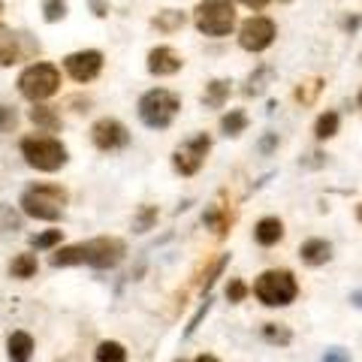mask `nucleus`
<instances>
[{"label":"nucleus","mask_w":362,"mask_h":362,"mask_svg":"<svg viewBox=\"0 0 362 362\" xmlns=\"http://www.w3.org/2000/svg\"><path fill=\"white\" fill-rule=\"evenodd\" d=\"M66 202H70V194L61 185H30L25 187L18 206L33 221H61Z\"/></svg>","instance_id":"obj_1"},{"label":"nucleus","mask_w":362,"mask_h":362,"mask_svg":"<svg viewBox=\"0 0 362 362\" xmlns=\"http://www.w3.org/2000/svg\"><path fill=\"white\" fill-rule=\"evenodd\" d=\"M18 148H21L25 163L40 169V173H58V169H64L66 160H70L66 145L58 142L54 136H25Z\"/></svg>","instance_id":"obj_2"},{"label":"nucleus","mask_w":362,"mask_h":362,"mask_svg":"<svg viewBox=\"0 0 362 362\" xmlns=\"http://www.w3.org/2000/svg\"><path fill=\"white\" fill-rule=\"evenodd\" d=\"M254 296L266 305V308H284V305L296 302L299 284L287 269H269L254 281Z\"/></svg>","instance_id":"obj_3"},{"label":"nucleus","mask_w":362,"mask_h":362,"mask_svg":"<svg viewBox=\"0 0 362 362\" xmlns=\"http://www.w3.org/2000/svg\"><path fill=\"white\" fill-rule=\"evenodd\" d=\"M178 109H181V97L166 88L145 90L139 97V118L145 127H151V130H166L169 124L175 121Z\"/></svg>","instance_id":"obj_4"},{"label":"nucleus","mask_w":362,"mask_h":362,"mask_svg":"<svg viewBox=\"0 0 362 362\" xmlns=\"http://www.w3.org/2000/svg\"><path fill=\"white\" fill-rule=\"evenodd\" d=\"M61 88V70L54 64H30L28 70H21L18 76V94L30 100V103H40V100H49L52 94H58Z\"/></svg>","instance_id":"obj_5"},{"label":"nucleus","mask_w":362,"mask_h":362,"mask_svg":"<svg viewBox=\"0 0 362 362\" xmlns=\"http://www.w3.org/2000/svg\"><path fill=\"white\" fill-rule=\"evenodd\" d=\"M194 21L206 37H226L235 28V6L230 0H202L194 13Z\"/></svg>","instance_id":"obj_6"},{"label":"nucleus","mask_w":362,"mask_h":362,"mask_svg":"<svg viewBox=\"0 0 362 362\" xmlns=\"http://www.w3.org/2000/svg\"><path fill=\"white\" fill-rule=\"evenodd\" d=\"M209 151H211V136H206V133L190 136V139H185L173 151V169L178 175H185V178L197 175L202 169V163H206Z\"/></svg>","instance_id":"obj_7"},{"label":"nucleus","mask_w":362,"mask_h":362,"mask_svg":"<svg viewBox=\"0 0 362 362\" xmlns=\"http://www.w3.org/2000/svg\"><path fill=\"white\" fill-rule=\"evenodd\" d=\"M82 251H85V266L90 269H115L124 254H127V245L121 239H109V235H100V239H90V242H82Z\"/></svg>","instance_id":"obj_8"},{"label":"nucleus","mask_w":362,"mask_h":362,"mask_svg":"<svg viewBox=\"0 0 362 362\" xmlns=\"http://www.w3.org/2000/svg\"><path fill=\"white\" fill-rule=\"evenodd\" d=\"M275 37H278L275 21L266 16H251L239 30V45L245 52H266L275 42Z\"/></svg>","instance_id":"obj_9"},{"label":"nucleus","mask_w":362,"mask_h":362,"mask_svg":"<svg viewBox=\"0 0 362 362\" xmlns=\"http://www.w3.org/2000/svg\"><path fill=\"white\" fill-rule=\"evenodd\" d=\"M90 142L97 145L100 151H121L130 145V130L124 127L118 118H100L90 127Z\"/></svg>","instance_id":"obj_10"},{"label":"nucleus","mask_w":362,"mask_h":362,"mask_svg":"<svg viewBox=\"0 0 362 362\" xmlns=\"http://www.w3.org/2000/svg\"><path fill=\"white\" fill-rule=\"evenodd\" d=\"M64 70L70 73V78L76 82H94L103 70V54L97 49H85V52H73L64 58Z\"/></svg>","instance_id":"obj_11"},{"label":"nucleus","mask_w":362,"mask_h":362,"mask_svg":"<svg viewBox=\"0 0 362 362\" xmlns=\"http://www.w3.org/2000/svg\"><path fill=\"white\" fill-rule=\"evenodd\" d=\"M181 66H185V58H181L173 45H157V49L148 52V73L151 76H175Z\"/></svg>","instance_id":"obj_12"},{"label":"nucleus","mask_w":362,"mask_h":362,"mask_svg":"<svg viewBox=\"0 0 362 362\" xmlns=\"http://www.w3.org/2000/svg\"><path fill=\"white\" fill-rule=\"evenodd\" d=\"M299 259L305 266H326L332 259V242L326 239H305L299 245Z\"/></svg>","instance_id":"obj_13"},{"label":"nucleus","mask_w":362,"mask_h":362,"mask_svg":"<svg viewBox=\"0 0 362 362\" xmlns=\"http://www.w3.org/2000/svg\"><path fill=\"white\" fill-rule=\"evenodd\" d=\"M281 239H284V223H281V218H263V221H257V226H254V242L257 245L272 247V245H278Z\"/></svg>","instance_id":"obj_14"},{"label":"nucleus","mask_w":362,"mask_h":362,"mask_svg":"<svg viewBox=\"0 0 362 362\" xmlns=\"http://www.w3.org/2000/svg\"><path fill=\"white\" fill-rule=\"evenodd\" d=\"M21 33H9V30H0V66H9V64H18L25 58V49H21Z\"/></svg>","instance_id":"obj_15"},{"label":"nucleus","mask_w":362,"mask_h":362,"mask_svg":"<svg viewBox=\"0 0 362 362\" xmlns=\"http://www.w3.org/2000/svg\"><path fill=\"white\" fill-rule=\"evenodd\" d=\"M233 82L230 78H211V82L206 85V90H202V106L209 109H223V103L230 100V88Z\"/></svg>","instance_id":"obj_16"},{"label":"nucleus","mask_w":362,"mask_h":362,"mask_svg":"<svg viewBox=\"0 0 362 362\" xmlns=\"http://www.w3.org/2000/svg\"><path fill=\"white\" fill-rule=\"evenodd\" d=\"M6 356L9 362H28L33 356V338L28 332H13L6 338Z\"/></svg>","instance_id":"obj_17"},{"label":"nucleus","mask_w":362,"mask_h":362,"mask_svg":"<svg viewBox=\"0 0 362 362\" xmlns=\"http://www.w3.org/2000/svg\"><path fill=\"white\" fill-rule=\"evenodd\" d=\"M30 121L37 124L40 130H49V133L61 130V115H58V112H54L52 106H42V103H33V109H30Z\"/></svg>","instance_id":"obj_18"},{"label":"nucleus","mask_w":362,"mask_h":362,"mask_svg":"<svg viewBox=\"0 0 362 362\" xmlns=\"http://www.w3.org/2000/svg\"><path fill=\"white\" fill-rule=\"evenodd\" d=\"M49 263L54 269H66V266H85V251L82 245H70V247H61V251H54Z\"/></svg>","instance_id":"obj_19"},{"label":"nucleus","mask_w":362,"mask_h":362,"mask_svg":"<svg viewBox=\"0 0 362 362\" xmlns=\"http://www.w3.org/2000/svg\"><path fill=\"white\" fill-rule=\"evenodd\" d=\"M37 269H40L37 254H18L13 263H9V275L18 278V281H28V278L37 275Z\"/></svg>","instance_id":"obj_20"},{"label":"nucleus","mask_w":362,"mask_h":362,"mask_svg":"<svg viewBox=\"0 0 362 362\" xmlns=\"http://www.w3.org/2000/svg\"><path fill=\"white\" fill-rule=\"evenodd\" d=\"M185 21H187L185 13H178V9H163V13H157V16L151 18V25H154L157 30H163V33H173V30L185 28Z\"/></svg>","instance_id":"obj_21"},{"label":"nucleus","mask_w":362,"mask_h":362,"mask_svg":"<svg viewBox=\"0 0 362 362\" xmlns=\"http://www.w3.org/2000/svg\"><path fill=\"white\" fill-rule=\"evenodd\" d=\"M202 223H206L209 230H214L218 235H226V230H230V211H226L223 206H209L206 214H202Z\"/></svg>","instance_id":"obj_22"},{"label":"nucleus","mask_w":362,"mask_h":362,"mask_svg":"<svg viewBox=\"0 0 362 362\" xmlns=\"http://www.w3.org/2000/svg\"><path fill=\"white\" fill-rule=\"evenodd\" d=\"M263 341L272 347H287L293 341V332L284 323H263Z\"/></svg>","instance_id":"obj_23"},{"label":"nucleus","mask_w":362,"mask_h":362,"mask_svg":"<svg viewBox=\"0 0 362 362\" xmlns=\"http://www.w3.org/2000/svg\"><path fill=\"white\" fill-rule=\"evenodd\" d=\"M247 127V115L242 109H230L226 115L221 118V133L223 136H242Z\"/></svg>","instance_id":"obj_24"},{"label":"nucleus","mask_w":362,"mask_h":362,"mask_svg":"<svg viewBox=\"0 0 362 362\" xmlns=\"http://www.w3.org/2000/svg\"><path fill=\"white\" fill-rule=\"evenodd\" d=\"M338 124H341V118H338V112H323L320 118H317L314 124V136L317 139H332V136L338 133Z\"/></svg>","instance_id":"obj_25"},{"label":"nucleus","mask_w":362,"mask_h":362,"mask_svg":"<svg viewBox=\"0 0 362 362\" xmlns=\"http://www.w3.org/2000/svg\"><path fill=\"white\" fill-rule=\"evenodd\" d=\"M97 362H127V350H124L121 341H100Z\"/></svg>","instance_id":"obj_26"},{"label":"nucleus","mask_w":362,"mask_h":362,"mask_svg":"<svg viewBox=\"0 0 362 362\" xmlns=\"http://www.w3.org/2000/svg\"><path fill=\"white\" fill-rule=\"evenodd\" d=\"M157 218H160L157 206H139V211H136V218H133V233H148V230H154Z\"/></svg>","instance_id":"obj_27"},{"label":"nucleus","mask_w":362,"mask_h":362,"mask_svg":"<svg viewBox=\"0 0 362 362\" xmlns=\"http://www.w3.org/2000/svg\"><path fill=\"white\" fill-rule=\"evenodd\" d=\"M269 76H272L269 66H259V70H257L251 78H247L245 94H247V97H259V94H263V90H266V78H269Z\"/></svg>","instance_id":"obj_28"},{"label":"nucleus","mask_w":362,"mask_h":362,"mask_svg":"<svg viewBox=\"0 0 362 362\" xmlns=\"http://www.w3.org/2000/svg\"><path fill=\"white\" fill-rule=\"evenodd\" d=\"M42 18L49 21V25L66 18V0H42Z\"/></svg>","instance_id":"obj_29"},{"label":"nucleus","mask_w":362,"mask_h":362,"mask_svg":"<svg viewBox=\"0 0 362 362\" xmlns=\"http://www.w3.org/2000/svg\"><path fill=\"white\" fill-rule=\"evenodd\" d=\"M58 242H61V230H49V233H40L30 239V245L37 247V251H49V247H54Z\"/></svg>","instance_id":"obj_30"},{"label":"nucleus","mask_w":362,"mask_h":362,"mask_svg":"<svg viewBox=\"0 0 362 362\" xmlns=\"http://www.w3.org/2000/svg\"><path fill=\"white\" fill-rule=\"evenodd\" d=\"M226 263H230V254H221V259H218V263H214L211 266V272H209V275L206 278H202V290H211L214 287V281H218L221 275H223V269H226Z\"/></svg>","instance_id":"obj_31"},{"label":"nucleus","mask_w":362,"mask_h":362,"mask_svg":"<svg viewBox=\"0 0 362 362\" xmlns=\"http://www.w3.org/2000/svg\"><path fill=\"white\" fill-rule=\"evenodd\" d=\"M320 88H323L320 78H311V82H305V85L296 90V100H299V103H314V97L320 94Z\"/></svg>","instance_id":"obj_32"},{"label":"nucleus","mask_w":362,"mask_h":362,"mask_svg":"<svg viewBox=\"0 0 362 362\" xmlns=\"http://www.w3.org/2000/svg\"><path fill=\"white\" fill-rule=\"evenodd\" d=\"M18 124V112L13 106H0V133H13Z\"/></svg>","instance_id":"obj_33"},{"label":"nucleus","mask_w":362,"mask_h":362,"mask_svg":"<svg viewBox=\"0 0 362 362\" xmlns=\"http://www.w3.org/2000/svg\"><path fill=\"white\" fill-rule=\"evenodd\" d=\"M247 296V284L245 281H239V278H233L230 284H226V299L230 302H242Z\"/></svg>","instance_id":"obj_34"},{"label":"nucleus","mask_w":362,"mask_h":362,"mask_svg":"<svg viewBox=\"0 0 362 362\" xmlns=\"http://www.w3.org/2000/svg\"><path fill=\"white\" fill-rule=\"evenodd\" d=\"M209 308H211V296H206V302H202V305H199V311L194 314V320L187 323V329H185V338H190V335H194V332L199 329V323H202V317L209 314Z\"/></svg>","instance_id":"obj_35"},{"label":"nucleus","mask_w":362,"mask_h":362,"mask_svg":"<svg viewBox=\"0 0 362 362\" xmlns=\"http://www.w3.org/2000/svg\"><path fill=\"white\" fill-rule=\"evenodd\" d=\"M320 362H350V350H344V347H329V350L323 354Z\"/></svg>","instance_id":"obj_36"},{"label":"nucleus","mask_w":362,"mask_h":362,"mask_svg":"<svg viewBox=\"0 0 362 362\" xmlns=\"http://www.w3.org/2000/svg\"><path fill=\"white\" fill-rule=\"evenodd\" d=\"M275 148H278V133H266L263 139H259V145H257L259 154H272Z\"/></svg>","instance_id":"obj_37"},{"label":"nucleus","mask_w":362,"mask_h":362,"mask_svg":"<svg viewBox=\"0 0 362 362\" xmlns=\"http://www.w3.org/2000/svg\"><path fill=\"white\" fill-rule=\"evenodd\" d=\"M90 13H94L97 18H106L109 16V4L106 0H90Z\"/></svg>","instance_id":"obj_38"},{"label":"nucleus","mask_w":362,"mask_h":362,"mask_svg":"<svg viewBox=\"0 0 362 362\" xmlns=\"http://www.w3.org/2000/svg\"><path fill=\"white\" fill-rule=\"evenodd\" d=\"M239 4H245L247 9H263V6L269 4V0H239Z\"/></svg>","instance_id":"obj_39"},{"label":"nucleus","mask_w":362,"mask_h":362,"mask_svg":"<svg viewBox=\"0 0 362 362\" xmlns=\"http://www.w3.org/2000/svg\"><path fill=\"white\" fill-rule=\"evenodd\" d=\"M350 305L362 311V290H354V293H350Z\"/></svg>","instance_id":"obj_40"},{"label":"nucleus","mask_w":362,"mask_h":362,"mask_svg":"<svg viewBox=\"0 0 362 362\" xmlns=\"http://www.w3.org/2000/svg\"><path fill=\"white\" fill-rule=\"evenodd\" d=\"M197 362H221V359L211 356V354H202V356H197Z\"/></svg>","instance_id":"obj_41"},{"label":"nucleus","mask_w":362,"mask_h":362,"mask_svg":"<svg viewBox=\"0 0 362 362\" xmlns=\"http://www.w3.org/2000/svg\"><path fill=\"white\" fill-rule=\"evenodd\" d=\"M356 221L362 223V202H359V206H356Z\"/></svg>","instance_id":"obj_42"},{"label":"nucleus","mask_w":362,"mask_h":362,"mask_svg":"<svg viewBox=\"0 0 362 362\" xmlns=\"http://www.w3.org/2000/svg\"><path fill=\"white\" fill-rule=\"evenodd\" d=\"M359 109H362V88H359Z\"/></svg>","instance_id":"obj_43"},{"label":"nucleus","mask_w":362,"mask_h":362,"mask_svg":"<svg viewBox=\"0 0 362 362\" xmlns=\"http://www.w3.org/2000/svg\"><path fill=\"white\" fill-rule=\"evenodd\" d=\"M0 13H4V4H0Z\"/></svg>","instance_id":"obj_44"},{"label":"nucleus","mask_w":362,"mask_h":362,"mask_svg":"<svg viewBox=\"0 0 362 362\" xmlns=\"http://www.w3.org/2000/svg\"><path fill=\"white\" fill-rule=\"evenodd\" d=\"M178 362H185V359H178Z\"/></svg>","instance_id":"obj_45"}]
</instances>
